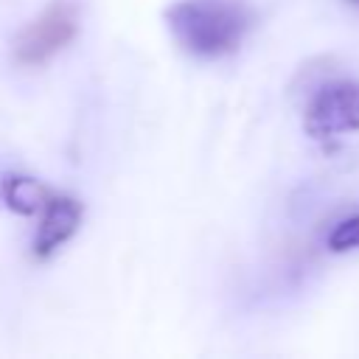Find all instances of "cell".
Returning a JSON list of instances; mask_svg holds the SVG:
<instances>
[{"label": "cell", "instance_id": "7", "mask_svg": "<svg viewBox=\"0 0 359 359\" xmlns=\"http://www.w3.org/2000/svg\"><path fill=\"white\" fill-rule=\"evenodd\" d=\"M351 3H353V6H359V0H351Z\"/></svg>", "mask_w": 359, "mask_h": 359}, {"label": "cell", "instance_id": "4", "mask_svg": "<svg viewBox=\"0 0 359 359\" xmlns=\"http://www.w3.org/2000/svg\"><path fill=\"white\" fill-rule=\"evenodd\" d=\"M81 216H84V205L70 196V194H50L45 210H42V222L34 233V244H31V252L34 258L45 261L50 258L65 241H70L81 224Z\"/></svg>", "mask_w": 359, "mask_h": 359}, {"label": "cell", "instance_id": "6", "mask_svg": "<svg viewBox=\"0 0 359 359\" xmlns=\"http://www.w3.org/2000/svg\"><path fill=\"white\" fill-rule=\"evenodd\" d=\"M328 247L334 252H345L359 247V216H351L345 222H339L331 233H328Z\"/></svg>", "mask_w": 359, "mask_h": 359}, {"label": "cell", "instance_id": "1", "mask_svg": "<svg viewBox=\"0 0 359 359\" xmlns=\"http://www.w3.org/2000/svg\"><path fill=\"white\" fill-rule=\"evenodd\" d=\"M165 25L185 53L222 59L247 36L252 11L244 0H177L165 8Z\"/></svg>", "mask_w": 359, "mask_h": 359}, {"label": "cell", "instance_id": "3", "mask_svg": "<svg viewBox=\"0 0 359 359\" xmlns=\"http://www.w3.org/2000/svg\"><path fill=\"white\" fill-rule=\"evenodd\" d=\"M303 126L317 140L359 129V84L331 81L317 90L303 112Z\"/></svg>", "mask_w": 359, "mask_h": 359}, {"label": "cell", "instance_id": "2", "mask_svg": "<svg viewBox=\"0 0 359 359\" xmlns=\"http://www.w3.org/2000/svg\"><path fill=\"white\" fill-rule=\"evenodd\" d=\"M79 34V6L73 0L48 3L17 36L11 45L14 62L25 67H39L65 50Z\"/></svg>", "mask_w": 359, "mask_h": 359}, {"label": "cell", "instance_id": "5", "mask_svg": "<svg viewBox=\"0 0 359 359\" xmlns=\"http://www.w3.org/2000/svg\"><path fill=\"white\" fill-rule=\"evenodd\" d=\"M0 196L6 202V208L17 216H34V213H42L48 199H50V191L36 180V177H28V174H6L0 180Z\"/></svg>", "mask_w": 359, "mask_h": 359}]
</instances>
